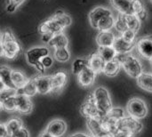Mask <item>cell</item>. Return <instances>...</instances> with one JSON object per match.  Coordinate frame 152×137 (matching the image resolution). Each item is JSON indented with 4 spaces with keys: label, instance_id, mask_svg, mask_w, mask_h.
I'll return each mask as SVG.
<instances>
[{
    "label": "cell",
    "instance_id": "cell-1",
    "mask_svg": "<svg viewBox=\"0 0 152 137\" xmlns=\"http://www.w3.org/2000/svg\"><path fill=\"white\" fill-rule=\"evenodd\" d=\"M21 46L13 33L6 29L1 33V56L8 60L15 59L20 53Z\"/></svg>",
    "mask_w": 152,
    "mask_h": 137
},
{
    "label": "cell",
    "instance_id": "cell-2",
    "mask_svg": "<svg viewBox=\"0 0 152 137\" xmlns=\"http://www.w3.org/2000/svg\"><path fill=\"white\" fill-rule=\"evenodd\" d=\"M116 59L121 63L122 68L128 76L137 79L143 73L142 65L140 60L132 53H119L117 55Z\"/></svg>",
    "mask_w": 152,
    "mask_h": 137
},
{
    "label": "cell",
    "instance_id": "cell-3",
    "mask_svg": "<svg viewBox=\"0 0 152 137\" xmlns=\"http://www.w3.org/2000/svg\"><path fill=\"white\" fill-rule=\"evenodd\" d=\"M92 94L94 96V103L98 107L102 115V116L107 115L113 108L112 101L109 90L104 86H98L92 92Z\"/></svg>",
    "mask_w": 152,
    "mask_h": 137
},
{
    "label": "cell",
    "instance_id": "cell-4",
    "mask_svg": "<svg viewBox=\"0 0 152 137\" xmlns=\"http://www.w3.org/2000/svg\"><path fill=\"white\" fill-rule=\"evenodd\" d=\"M126 113L134 119L142 120L148 115V106L142 99L134 97L129 100Z\"/></svg>",
    "mask_w": 152,
    "mask_h": 137
},
{
    "label": "cell",
    "instance_id": "cell-5",
    "mask_svg": "<svg viewBox=\"0 0 152 137\" xmlns=\"http://www.w3.org/2000/svg\"><path fill=\"white\" fill-rule=\"evenodd\" d=\"M118 128L127 132L132 136H134L142 130L143 125L140 119H137L129 115H126L123 119H121L118 122Z\"/></svg>",
    "mask_w": 152,
    "mask_h": 137
},
{
    "label": "cell",
    "instance_id": "cell-6",
    "mask_svg": "<svg viewBox=\"0 0 152 137\" xmlns=\"http://www.w3.org/2000/svg\"><path fill=\"white\" fill-rule=\"evenodd\" d=\"M46 55H49V49L47 47L34 46L26 52V60L30 66L36 68L37 65L42 63V59Z\"/></svg>",
    "mask_w": 152,
    "mask_h": 137
},
{
    "label": "cell",
    "instance_id": "cell-7",
    "mask_svg": "<svg viewBox=\"0 0 152 137\" xmlns=\"http://www.w3.org/2000/svg\"><path fill=\"white\" fill-rule=\"evenodd\" d=\"M80 111H81L82 115L86 119H102L103 117L94 103V96H93L92 93L86 97L85 103L81 105Z\"/></svg>",
    "mask_w": 152,
    "mask_h": 137
},
{
    "label": "cell",
    "instance_id": "cell-8",
    "mask_svg": "<svg viewBox=\"0 0 152 137\" xmlns=\"http://www.w3.org/2000/svg\"><path fill=\"white\" fill-rule=\"evenodd\" d=\"M135 48L138 53L144 59L151 60L152 57V36L141 37L135 42Z\"/></svg>",
    "mask_w": 152,
    "mask_h": 137
},
{
    "label": "cell",
    "instance_id": "cell-9",
    "mask_svg": "<svg viewBox=\"0 0 152 137\" xmlns=\"http://www.w3.org/2000/svg\"><path fill=\"white\" fill-rule=\"evenodd\" d=\"M64 27L53 17H50L48 20L45 21L40 26H39V31L41 34L45 33H52L53 35L62 33L64 30Z\"/></svg>",
    "mask_w": 152,
    "mask_h": 137
},
{
    "label": "cell",
    "instance_id": "cell-10",
    "mask_svg": "<svg viewBox=\"0 0 152 137\" xmlns=\"http://www.w3.org/2000/svg\"><path fill=\"white\" fill-rule=\"evenodd\" d=\"M113 14L111 10L103 6H97L95 8H94L90 12H89V21L90 24L93 28L97 29L98 23L106 16L111 15Z\"/></svg>",
    "mask_w": 152,
    "mask_h": 137
},
{
    "label": "cell",
    "instance_id": "cell-11",
    "mask_svg": "<svg viewBox=\"0 0 152 137\" xmlns=\"http://www.w3.org/2000/svg\"><path fill=\"white\" fill-rule=\"evenodd\" d=\"M86 125L93 137H106L110 135L103 127L102 119H86Z\"/></svg>",
    "mask_w": 152,
    "mask_h": 137
},
{
    "label": "cell",
    "instance_id": "cell-12",
    "mask_svg": "<svg viewBox=\"0 0 152 137\" xmlns=\"http://www.w3.org/2000/svg\"><path fill=\"white\" fill-rule=\"evenodd\" d=\"M15 104H16V111L23 115L29 114L33 111V107H34L30 97L22 94H18L15 96Z\"/></svg>",
    "mask_w": 152,
    "mask_h": 137
},
{
    "label": "cell",
    "instance_id": "cell-13",
    "mask_svg": "<svg viewBox=\"0 0 152 137\" xmlns=\"http://www.w3.org/2000/svg\"><path fill=\"white\" fill-rule=\"evenodd\" d=\"M37 93L40 95H47L52 93L53 90V82L52 76H45L40 75L34 77Z\"/></svg>",
    "mask_w": 152,
    "mask_h": 137
},
{
    "label": "cell",
    "instance_id": "cell-14",
    "mask_svg": "<svg viewBox=\"0 0 152 137\" xmlns=\"http://www.w3.org/2000/svg\"><path fill=\"white\" fill-rule=\"evenodd\" d=\"M45 131L54 137H61L67 132V124L64 120L56 119L48 123Z\"/></svg>",
    "mask_w": 152,
    "mask_h": 137
},
{
    "label": "cell",
    "instance_id": "cell-15",
    "mask_svg": "<svg viewBox=\"0 0 152 137\" xmlns=\"http://www.w3.org/2000/svg\"><path fill=\"white\" fill-rule=\"evenodd\" d=\"M96 73L88 66L86 69H84L78 75H77V80L79 85L82 87H89L91 86L96 78Z\"/></svg>",
    "mask_w": 152,
    "mask_h": 137
},
{
    "label": "cell",
    "instance_id": "cell-16",
    "mask_svg": "<svg viewBox=\"0 0 152 137\" xmlns=\"http://www.w3.org/2000/svg\"><path fill=\"white\" fill-rule=\"evenodd\" d=\"M68 81V74L66 71L60 70L52 76L53 82V90L52 93H57L62 90V88L66 86Z\"/></svg>",
    "mask_w": 152,
    "mask_h": 137
},
{
    "label": "cell",
    "instance_id": "cell-17",
    "mask_svg": "<svg viewBox=\"0 0 152 137\" xmlns=\"http://www.w3.org/2000/svg\"><path fill=\"white\" fill-rule=\"evenodd\" d=\"M112 6L122 14L134 13V0H110Z\"/></svg>",
    "mask_w": 152,
    "mask_h": 137
},
{
    "label": "cell",
    "instance_id": "cell-18",
    "mask_svg": "<svg viewBox=\"0 0 152 137\" xmlns=\"http://www.w3.org/2000/svg\"><path fill=\"white\" fill-rule=\"evenodd\" d=\"M135 45H136L135 43H129V42L126 41L121 36H119L116 38L113 47L116 50V52L118 53V54H119V53H132L134 51V49L135 48Z\"/></svg>",
    "mask_w": 152,
    "mask_h": 137
},
{
    "label": "cell",
    "instance_id": "cell-19",
    "mask_svg": "<svg viewBox=\"0 0 152 137\" xmlns=\"http://www.w3.org/2000/svg\"><path fill=\"white\" fill-rule=\"evenodd\" d=\"M116 38V36L111 30L102 31L97 35L96 42L99 46H113Z\"/></svg>",
    "mask_w": 152,
    "mask_h": 137
},
{
    "label": "cell",
    "instance_id": "cell-20",
    "mask_svg": "<svg viewBox=\"0 0 152 137\" xmlns=\"http://www.w3.org/2000/svg\"><path fill=\"white\" fill-rule=\"evenodd\" d=\"M88 59H89V67L96 74H100L103 72L106 62L99 55L97 52L93 53L90 57H88Z\"/></svg>",
    "mask_w": 152,
    "mask_h": 137
},
{
    "label": "cell",
    "instance_id": "cell-21",
    "mask_svg": "<svg viewBox=\"0 0 152 137\" xmlns=\"http://www.w3.org/2000/svg\"><path fill=\"white\" fill-rule=\"evenodd\" d=\"M12 70L7 66L2 65L1 69H0V79L6 87L8 88H15L12 79Z\"/></svg>",
    "mask_w": 152,
    "mask_h": 137
},
{
    "label": "cell",
    "instance_id": "cell-22",
    "mask_svg": "<svg viewBox=\"0 0 152 137\" xmlns=\"http://www.w3.org/2000/svg\"><path fill=\"white\" fill-rule=\"evenodd\" d=\"M12 79L15 88L18 90L22 88L29 80V78L27 77V75L24 72L20 70H12Z\"/></svg>",
    "mask_w": 152,
    "mask_h": 137
},
{
    "label": "cell",
    "instance_id": "cell-23",
    "mask_svg": "<svg viewBox=\"0 0 152 137\" xmlns=\"http://www.w3.org/2000/svg\"><path fill=\"white\" fill-rule=\"evenodd\" d=\"M121 68H122L121 63L117 59H115L113 61L106 62L103 70V73L109 77H115L119 73Z\"/></svg>",
    "mask_w": 152,
    "mask_h": 137
},
{
    "label": "cell",
    "instance_id": "cell-24",
    "mask_svg": "<svg viewBox=\"0 0 152 137\" xmlns=\"http://www.w3.org/2000/svg\"><path fill=\"white\" fill-rule=\"evenodd\" d=\"M97 53L106 62L115 60L118 55L113 46H99Z\"/></svg>",
    "mask_w": 152,
    "mask_h": 137
},
{
    "label": "cell",
    "instance_id": "cell-25",
    "mask_svg": "<svg viewBox=\"0 0 152 137\" xmlns=\"http://www.w3.org/2000/svg\"><path fill=\"white\" fill-rule=\"evenodd\" d=\"M138 86L146 92L152 93V74L148 72H143L137 78Z\"/></svg>",
    "mask_w": 152,
    "mask_h": 137
},
{
    "label": "cell",
    "instance_id": "cell-26",
    "mask_svg": "<svg viewBox=\"0 0 152 137\" xmlns=\"http://www.w3.org/2000/svg\"><path fill=\"white\" fill-rule=\"evenodd\" d=\"M68 45H69V39L63 32L54 35L52 40L48 44L49 46L54 49L60 47H68Z\"/></svg>",
    "mask_w": 152,
    "mask_h": 137
},
{
    "label": "cell",
    "instance_id": "cell-27",
    "mask_svg": "<svg viewBox=\"0 0 152 137\" xmlns=\"http://www.w3.org/2000/svg\"><path fill=\"white\" fill-rule=\"evenodd\" d=\"M115 22H116V19L114 18L113 14L106 16L105 18H103L97 26V29L100 32L102 31H110L114 27H115Z\"/></svg>",
    "mask_w": 152,
    "mask_h": 137
},
{
    "label": "cell",
    "instance_id": "cell-28",
    "mask_svg": "<svg viewBox=\"0 0 152 137\" xmlns=\"http://www.w3.org/2000/svg\"><path fill=\"white\" fill-rule=\"evenodd\" d=\"M37 93V86H36V82H35L34 78H29L28 83L22 88L18 90V94H22V95H25L28 97L34 96Z\"/></svg>",
    "mask_w": 152,
    "mask_h": 137
},
{
    "label": "cell",
    "instance_id": "cell-29",
    "mask_svg": "<svg viewBox=\"0 0 152 137\" xmlns=\"http://www.w3.org/2000/svg\"><path fill=\"white\" fill-rule=\"evenodd\" d=\"M126 20L127 28L129 29H132V30L135 31L136 33L140 30L141 25H142V21L139 19L138 16H136L134 13L126 14Z\"/></svg>",
    "mask_w": 152,
    "mask_h": 137
},
{
    "label": "cell",
    "instance_id": "cell-30",
    "mask_svg": "<svg viewBox=\"0 0 152 137\" xmlns=\"http://www.w3.org/2000/svg\"><path fill=\"white\" fill-rule=\"evenodd\" d=\"M89 66L88 58H77L72 63V73L74 75H78L84 69Z\"/></svg>",
    "mask_w": 152,
    "mask_h": 137
},
{
    "label": "cell",
    "instance_id": "cell-31",
    "mask_svg": "<svg viewBox=\"0 0 152 137\" xmlns=\"http://www.w3.org/2000/svg\"><path fill=\"white\" fill-rule=\"evenodd\" d=\"M134 13L141 21H144L147 18V10L142 0H134Z\"/></svg>",
    "mask_w": 152,
    "mask_h": 137
},
{
    "label": "cell",
    "instance_id": "cell-32",
    "mask_svg": "<svg viewBox=\"0 0 152 137\" xmlns=\"http://www.w3.org/2000/svg\"><path fill=\"white\" fill-rule=\"evenodd\" d=\"M54 59L60 62H66L70 59V53L67 47H60L54 49Z\"/></svg>",
    "mask_w": 152,
    "mask_h": 137
},
{
    "label": "cell",
    "instance_id": "cell-33",
    "mask_svg": "<svg viewBox=\"0 0 152 137\" xmlns=\"http://www.w3.org/2000/svg\"><path fill=\"white\" fill-rule=\"evenodd\" d=\"M52 17H53L55 20H57L65 29L67 27H69L71 24V22H72L71 17L68 13H66L65 12L61 11V10L57 11Z\"/></svg>",
    "mask_w": 152,
    "mask_h": 137
},
{
    "label": "cell",
    "instance_id": "cell-34",
    "mask_svg": "<svg viewBox=\"0 0 152 137\" xmlns=\"http://www.w3.org/2000/svg\"><path fill=\"white\" fill-rule=\"evenodd\" d=\"M4 124L8 130L9 136L12 135L14 132H16L17 130H19L20 128L22 127V121L18 118H12Z\"/></svg>",
    "mask_w": 152,
    "mask_h": 137
},
{
    "label": "cell",
    "instance_id": "cell-35",
    "mask_svg": "<svg viewBox=\"0 0 152 137\" xmlns=\"http://www.w3.org/2000/svg\"><path fill=\"white\" fill-rule=\"evenodd\" d=\"M114 28L120 34H122L124 31L128 29L127 24H126V14L118 13V17L116 19V22H115V27Z\"/></svg>",
    "mask_w": 152,
    "mask_h": 137
},
{
    "label": "cell",
    "instance_id": "cell-36",
    "mask_svg": "<svg viewBox=\"0 0 152 137\" xmlns=\"http://www.w3.org/2000/svg\"><path fill=\"white\" fill-rule=\"evenodd\" d=\"M15 96H12V97L6 98V99L1 100L0 103H1L2 110L7 111H16Z\"/></svg>",
    "mask_w": 152,
    "mask_h": 137
},
{
    "label": "cell",
    "instance_id": "cell-37",
    "mask_svg": "<svg viewBox=\"0 0 152 137\" xmlns=\"http://www.w3.org/2000/svg\"><path fill=\"white\" fill-rule=\"evenodd\" d=\"M107 115L110 116V117H111V118H113L114 119H116L118 121H120L127 114L126 113V111H125L124 109H121V108H112L111 111Z\"/></svg>",
    "mask_w": 152,
    "mask_h": 137
},
{
    "label": "cell",
    "instance_id": "cell-38",
    "mask_svg": "<svg viewBox=\"0 0 152 137\" xmlns=\"http://www.w3.org/2000/svg\"><path fill=\"white\" fill-rule=\"evenodd\" d=\"M24 2H25V0H8L7 5H6V8H5L6 12H10V13L15 12L18 9V7L21 4H23Z\"/></svg>",
    "mask_w": 152,
    "mask_h": 137
},
{
    "label": "cell",
    "instance_id": "cell-39",
    "mask_svg": "<svg viewBox=\"0 0 152 137\" xmlns=\"http://www.w3.org/2000/svg\"><path fill=\"white\" fill-rule=\"evenodd\" d=\"M121 37L127 42L129 43H135V37H136V32L132 30V29H126L121 34Z\"/></svg>",
    "mask_w": 152,
    "mask_h": 137
},
{
    "label": "cell",
    "instance_id": "cell-40",
    "mask_svg": "<svg viewBox=\"0 0 152 137\" xmlns=\"http://www.w3.org/2000/svg\"><path fill=\"white\" fill-rule=\"evenodd\" d=\"M10 137H29V133L25 127H21L16 132H14L12 135H11Z\"/></svg>",
    "mask_w": 152,
    "mask_h": 137
},
{
    "label": "cell",
    "instance_id": "cell-41",
    "mask_svg": "<svg viewBox=\"0 0 152 137\" xmlns=\"http://www.w3.org/2000/svg\"><path fill=\"white\" fill-rule=\"evenodd\" d=\"M41 62H42V64L44 65V67H45V69H49V68H51V67L53 66V58L50 54H49V55H46V56H45V57L42 59Z\"/></svg>",
    "mask_w": 152,
    "mask_h": 137
},
{
    "label": "cell",
    "instance_id": "cell-42",
    "mask_svg": "<svg viewBox=\"0 0 152 137\" xmlns=\"http://www.w3.org/2000/svg\"><path fill=\"white\" fill-rule=\"evenodd\" d=\"M0 137H10L5 124H1L0 126Z\"/></svg>",
    "mask_w": 152,
    "mask_h": 137
},
{
    "label": "cell",
    "instance_id": "cell-43",
    "mask_svg": "<svg viewBox=\"0 0 152 137\" xmlns=\"http://www.w3.org/2000/svg\"><path fill=\"white\" fill-rule=\"evenodd\" d=\"M53 34L52 33H45V34H42V40L45 43V44H49V42L52 40V38L53 37Z\"/></svg>",
    "mask_w": 152,
    "mask_h": 137
},
{
    "label": "cell",
    "instance_id": "cell-44",
    "mask_svg": "<svg viewBox=\"0 0 152 137\" xmlns=\"http://www.w3.org/2000/svg\"><path fill=\"white\" fill-rule=\"evenodd\" d=\"M68 137H93L91 135H87V134H84V133H76L73 135H70Z\"/></svg>",
    "mask_w": 152,
    "mask_h": 137
},
{
    "label": "cell",
    "instance_id": "cell-45",
    "mask_svg": "<svg viewBox=\"0 0 152 137\" xmlns=\"http://www.w3.org/2000/svg\"><path fill=\"white\" fill-rule=\"evenodd\" d=\"M38 137H54V136H52L51 134H49L47 131H45H45H43V132L38 136Z\"/></svg>",
    "mask_w": 152,
    "mask_h": 137
},
{
    "label": "cell",
    "instance_id": "cell-46",
    "mask_svg": "<svg viewBox=\"0 0 152 137\" xmlns=\"http://www.w3.org/2000/svg\"><path fill=\"white\" fill-rule=\"evenodd\" d=\"M106 137H115L113 135H109V136H107Z\"/></svg>",
    "mask_w": 152,
    "mask_h": 137
},
{
    "label": "cell",
    "instance_id": "cell-47",
    "mask_svg": "<svg viewBox=\"0 0 152 137\" xmlns=\"http://www.w3.org/2000/svg\"><path fill=\"white\" fill-rule=\"evenodd\" d=\"M150 62H151V65H152V57H151V59L150 60Z\"/></svg>",
    "mask_w": 152,
    "mask_h": 137
},
{
    "label": "cell",
    "instance_id": "cell-48",
    "mask_svg": "<svg viewBox=\"0 0 152 137\" xmlns=\"http://www.w3.org/2000/svg\"><path fill=\"white\" fill-rule=\"evenodd\" d=\"M44 1H48V0H44Z\"/></svg>",
    "mask_w": 152,
    "mask_h": 137
},
{
    "label": "cell",
    "instance_id": "cell-49",
    "mask_svg": "<svg viewBox=\"0 0 152 137\" xmlns=\"http://www.w3.org/2000/svg\"><path fill=\"white\" fill-rule=\"evenodd\" d=\"M150 1H151V3H152V0H150Z\"/></svg>",
    "mask_w": 152,
    "mask_h": 137
}]
</instances>
